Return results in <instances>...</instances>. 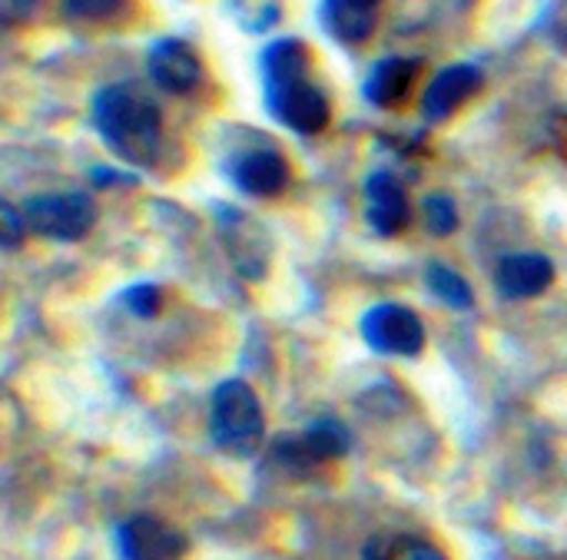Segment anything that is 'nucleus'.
<instances>
[{
	"mask_svg": "<svg viewBox=\"0 0 567 560\" xmlns=\"http://www.w3.org/2000/svg\"><path fill=\"white\" fill-rule=\"evenodd\" d=\"M93 120L100 136L130 163H153L159 149L163 116L133 86H106L96 93Z\"/></svg>",
	"mask_w": 567,
	"mask_h": 560,
	"instance_id": "nucleus-1",
	"label": "nucleus"
},
{
	"mask_svg": "<svg viewBox=\"0 0 567 560\" xmlns=\"http://www.w3.org/2000/svg\"><path fill=\"white\" fill-rule=\"evenodd\" d=\"M209 435L213 445L229 458H249L262 448V405L246 382L233 378L216 388L209 408Z\"/></svg>",
	"mask_w": 567,
	"mask_h": 560,
	"instance_id": "nucleus-2",
	"label": "nucleus"
},
{
	"mask_svg": "<svg viewBox=\"0 0 567 560\" xmlns=\"http://www.w3.org/2000/svg\"><path fill=\"white\" fill-rule=\"evenodd\" d=\"M23 222L43 239L76 242L93 229L96 206L90 196H80V193H47V196L27 199Z\"/></svg>",
	"mask_w": 567,
	"mask_h": 560,
	"instance_id": "nucleus-3",
	"label": "nucleus"
},
{
	"mask_svg": "<svg viewBox=\"0 0 567 560\" xmlns=\"http://www.w3.org/2000/svg\"><path fill=\"white\" fill-rule=\"evenodd\" d=\"M362 335L372 349L385 355H419L425 345V329L419 315L405 305H375L362 319Z\"/></svg>",
	"mask_w": 567,
	"mask_h": 560,
	"instance_id": "nucleus-4",
	"label": "nucleus"
},
{
	"mask_svg": "<svg viewBox=\"0 0 567 560\" xmlns=\"http://www.w3.org/2000/svg\"><path fill=\"white\" fill-rule=\"evenodd\" d=\"M349 448V438L339 425L332 422H322V425H312L306 435L299 438H279L272 455H276V465L289 475H306L326 462H336L339 455H346Z\"/></svg>",
	"mask_w": 567,
	"mask_h": 560,
	"instance_id": "nucleus-5",
	"label": "nucleus"
},
{
	"mask_svg": "<svg viewBox=\"0 0 567 560\" xmlns=\"http://www.w3.org/2000/svg\"><path fill=\"white\" fill-rule=\"evenodd\" d=\"M123 560H183L186 538L153 515H136L120 528Z\"/></svg>",
	"mask_w": 567,
	"mask_h": 560,
	"instance_id": "nucleus-6",
	"label": "nucleus"
},
{
	"mask_svg": "<svg viewBox=\"0 0 567 560\" xmlns=\"http://www.w3.org/2000/svg\"><path fill=\"white\" fill-rule=\"evenodd\" d=\"M269 100H272V110L279 113V120L286 126H292L296 133H319L329 123V100L309 80L269 90Z\"/></svg>",
	"mask_w": 567,
	"mask_h": 560,
	"instance_id": "nucleus-7",
	"label": "nucleus"
},
{
	"mask_svg": "<svg viewBox=\"0 0 567 560\" xmlns=\"http://www.w3.org/2000/svg\"><path fill=\"white\" fill-rule=\"evenodd\" d=\"M365 203H369L365 219H369V226L379 236H399L409 226V219H412V206H409L405 186L395 176H389V173L369 176Z\"/></svg>",
	"mask_w": 567,
	"mask_h": 560,
	"instance_id": "nucleus-8",
	"label": "nucleus"
},
{
	"mask_svg": "<svg viewBox=\"0 0 567 560\" xmlns=\"http://www.w3.org/2000/svg\"><path fill=\"white\" fill-rule=\"evenodd\" d=\"M150 73L166 93H189L203 80V63L186 43L159 40L150 50Z\"/></svg>",
	"mask_w": 567,
	"mask_h": 560,
	"instance_id": "nucleus-9",
	"label": "nucleus"
},
{
	"mask_svg": "<svg viewBox=\"0 0 567 560\" xmlns=\"http://www.w3.org/2000/svg\"><path fill=\"white\" fill-rule=\"evenodd\" d=\"M551 279H555V266L538 252L505 256L495 272V282H498L502 295H508V299H535L551 286Z\"/></svg>",
	"mask_w": 567,
	"mask_h": 560,
	"instance_id": "nucleus-10",
	"label": "nucleus"
},
{
	"mask_svg": "<svg viewBox=\"0 0 567 560\" xmlns=\"http://www.w3.org/2000/svg\"><path fill=\"white\" fill-rule=\"evenodd\" d=\"M478 86H482V76H478L475 66H449V70H442V73L429 83V90H425V96H422V113H425L429 120H445V116H452Z\"/></svg>",
	"mask_w": 567,
	"mask_h": 560,
	"instance_id": "nucleus-11",
	"label": "nucleus"
},
{
	"mask_svg": "<svg viewBox=\"0 0 567 560\" xmlns=\"http://www.w3.org/2000/svg\"><path fill=\"white\" fill-rule=\"evenodd\" d=\"M236 183L252 196H279L289 183V166L272 149H252L236 163Z\"/></svg>",
	"mask_w": 567,
	"mask_h": 560,
	"instance_id": "nucleus-12",
	"label": "nucleus"
},
{
	"mask_svg": "<svg viewBox=\"0 0 567 560\" xmlns=\"http://www.w3.org/2000/svg\"><path fill=\"white\" fill-rule=\"evenodd\" d=\"M419 70H422V60L389 56V60H382V63L372 70V76H369V83H365V96H369L375 106H399V103L409 96V90H412Z\"/></svg>",
	"mask_w": 567,
	"mask_h": 560,
	"instance_id": "nucleus-13",
	"label": "nucleus"
},
{
	"mask_svg": "<svg viewBox=\"0 0 567 560\" xmlns=\"http://www.w3.org/2000/svg\"><path fill=\"white\" fill-rule=\"evenodd\" d=\"M326 17L339 40L362 43L375 30L379 0H326Z\"/></svg>",
	"mask_w": 567,
	"mask_h": 560,
	"instance_id": "nucleus-14",
	"label": "nucleus"
},
{
	"mask_svg": "<svg viewBox=\"0 0 567 560\" xmlns=\"http://www.w3.org/2000/svg\"><path fill=\"white\" fill-rule=\"evenodd\" d=\"M262 70H266V80H269V90L299 83V80H306L309 53H306V46L296 43V40H279V43H272V46L266 50Z\"/></svg>",
	"mask_w": 567,
	"mask_h": 560,
	"instance_id": "nucleus-15",
	"label": "nucleus"
},
{
	"mask_svg": "<svg viewBox=\"0 0 567 560\" xmlns=\"http://www.w3.org/2000/svg\"><path fill=\"white\" fill-rule=\"evenodd\" d=\"M362 560H445V554L409 535H382L365 545Z\"/></svg>",
	"mask_w": 567,
	"mask_h": 560,
	"instance_id": "nucleus-16",
	"label": "nucleus"
},
{
	"mask_svg": "<svg viewBox=\"0 0 567 560\" xmlns=\"http://www.w3.org/2000/svg\"><path fill=\"white\" fill-rule=\"evenodd\" d=\"M429 286L432 292L452 305V309H472V286L449 266H429Z\"/></svg>",
	"mask_w": 567,
	"mask_h": 560,
	"instance_id": "nucleus-17",
	"label": "nucleus"
},
{
	"mask_svg": "<svg viewBox=\"0 0 567 560\" xmlns=\"http://www.w3.org/2000/svg\"><path fill=\"white\" fill-rule=\"evenodd\" d=\"M425 222H429V229H432L435 236L455 232V226H458L455 203H452L449 196H432V199L425 203Z\"/></svg>",
	"mask_w": 567,
	"mask_h": 560,
	"instance_id": "nucleus-18",
	"label": "nucleus"
},
{
	"mask_svg": "<svg viewBox=\"0 0 567 560\" xmlns=\"http://www.w3.org/2000/svg\"><path fill=\"white\" fill-rule=\"evenodd\" d=\"M123 7V0H66V13L83 20H103L113 17Z\"/></svg>",
	"mask_w": 567,
	"mask_h": 560,
	"instance_id": "nucleus-19",
	"label": "nucleus"
},
{
	"mask_svg": "<svg viewBox=\"0 0 567 560\" xmlns=\"http://www.w3.org/2000/svg\"><path fill=\"white\" fill-rule=\"evenodd\" d=\"M126 302L133 305V312H140V315H153V312L159 309V292H156L153 286H136V289H130V292H126Z\"/></svg>",
	"mask_w": 567,
	"mask_h": 560,
	"instance_id": "nucleus-20",
	"label": "nucleus"
},
{
	"mask_svg": "<svg viewBox=\"0 0 567 560\" xmlns=\"http://www.w3.org/2000/svg\"><path fill=\"white\" fill-rule=\"evenodd\" d=\"M23 229H27V222L17 219L13 206H3V246H7V249H13V246L20 242V232H23Z\"/></svg>",
	"mask_w": 567,
	"mask_h": 560,
	"instance_id": "nucleus-21",
	"label": "nucleus"
},
{
	"mask_svg": "<svg viewBox=\"0 0 567 560\" xmlns=\"http://www.w3.org/2000/svg\"><path fill=\"white\" fill-rule=\"evenodd\" d=\"M0 3H3V17H7L10 23H17V20H27L40 0H0Z\"/></svg>",
	"mask_w": 567,
	"mask_h": 560,
	"instance_id": "nucleus-22",
	"label": "nucleus"
}]
</instances>
